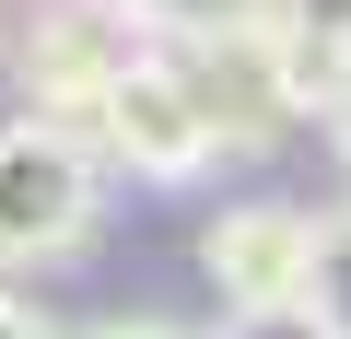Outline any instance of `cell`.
I'll return each instance as SVG.
<instances>
[{"mask_svg":"<svg viewBox=\"0 0 351 339\" xmlns=\"http://www.w3.org/2000/svg\"><path fill=\"white\" fill-rule=\"evenodd\" d=\"M129 12L152 24V36H188V47H234V36H258L281 0H129Z\"/></svg>","mask_w":351,"mask_h":339,"instance_id":"5","label":"cell"},{"mask_svg":"<svg viewBox=\"0 0 351 339\" xmlns=\"http://www.w3.org/2000/svg\"><path fill=\"white\" fill-rule=\"evenodd\" d=\"M269 117H246L234 94H223V47H188V36H141L129 59H117V82H106V105H94V152L117 164V176H141V188H199L223 152H246Z\"/></svg>","mask_w":351,"mask_h":339,"instance_id":"1","label":"cell"},{"mask_svg":"<svg viewBox=\"0 0 351 339\" xmlns=\"http://www.w3.org/2000/svg\"><path fill=\"white\" fill-rule=\"evenodd\" d=\"M328 152H339V176H351V94L328 105Z\"/></svg>","mask_w":351,"mask_h":339,"instance_id":"11","label":"cell"},{"mask_svg":"<svg viewBox=\"0 0 351 339\" xmlns=\"http://www.w3.org/2000/svg\"><path fill=\"white\" fill-rule=\"evenodd\" d=\"M82 339H188V327H164V316H106V327H82Z\"/></svg>","mask_w":351,"mask_h":339,"instance_id":"10","label":"cell"},{"mask_svg":"<svg viewBox=\"0 0 351 339\" xmlns=\"http://www.w3.org/2000/svg\"><path fill=\"white\" fill-rule=\"evenodd\" d=\"M223 339H339L316 316V292H281V304H223Z\"/></svg>","mask_w":351,"mask_h":339,"instance_id":"7","label":"cell"},{"mask_svg":"<svg viewBox=\"0 0 351 339\" xmlns=\"http://www.w3.org/2000/svg\"><path fill=\"white\" fill-rule=\"evenodd\" d=\"M199 269H211L223 304H281V292H304V269H316V223L281 211V199H234V211L199 234Z\"/></svg>","mask_w":351,"mask_h":339,"instance_id":"4","label":"cell"},{"mask_svg":"<svg viewBox=\"0 0 351 339\" xmlns=\"http://www.w3.org/2000/svg\"><path fill=\"white\" fill-rule=\"evenodd\" d=\"M281 24L316 36V47H351V0H281Z\"/></svg>","mask_w":351,"mask_h":339,"instance_id":"8","label":"cell"},{"mask_svg":"<svg viewBox=\"0 0 351 339\" xmlns=\"http://www.w3.org/2000/svg\"><path fill=\"white\" fill-rule=\"evenodd\" d=\"M141 36H152V24L129 12V0H47V12L24 24V82H36V105L71 117V129H94V105H106L117 59H129Z\"/></svg>","mask_w":351,"mask_h":339,"instance_id":"3","label":"cell"},{"mask_svg":"<svg viewBox=\"0 0 351 339\" xmlns=\"http://www.w3.org/2000/svg\"><path fill=\"white\" fill-rule=\"evenodd\" d=\"M0 339H59V327H47V316H36L24 292H12V281H0Z\"/></svg>","mask_w":351,"mask_h":339,"instance_id":"9","label":"cell"},{"mask_svg":"<svg viewBox=\"0 0 351 339\" xmlns=\"http://www.w3.org/2000/svg\"><path fill=\"white\" fill-rule=\"evenodd\" d=\"M304 292H316V316L351 339V211H328V223H316V269H304Z\"/></svg>","mask_w":351,"mask_h":339,"instance_id":"6","label":"cell"},{"mask_svg":"<svg viewBox=\"0 0 351 339\" xmlns=\"http://www.w3.org/2000/svg\"><path fill=\"white\" fill-rule=\"evenodd\" d=\"M94 211H106V152L24 105V117H0V269H59L94 246Z\"/></svg>","mask_w":351,"mask_h":339,"instance_id":"2","label":"cell"}]
</instances>
